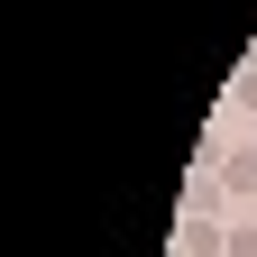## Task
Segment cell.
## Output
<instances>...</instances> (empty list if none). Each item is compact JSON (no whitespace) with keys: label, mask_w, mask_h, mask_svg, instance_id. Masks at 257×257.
<instances>
[{"label":"cell","mask_w":257,"mask_h":257,"mask_svg":"<svg viewBox=\"0 0 257 257\" xmlns=\"http://www.w3.org/2000/svg\"><path fill=\"white\" fill-rule=\"evenodd\" d=\"M220 248H230V230H220V220H202V211H193L184 239H175V257H220Z\"/></svg>","instance_id":"1"},{"label":"cell","mask_w":257,"mask_h":257,"mask_svg":"<svg viewBox=\"0 0 257 257\" xmlns=\"http://www.w3.org/2000/svg\"><path fill=\"white\" fill-rule=\"evenodd\" d=\"M230 257H257V220H239V230H230Z\"/></svg>","instance_id":"3"},{"label":"cell","mask_w":257,"mask_h":257,"mask_svg":"<svg viewBox=\"0 0 257 257\" xmlns=\"http://www.w3.org/2000/svg\"><path fill=\"white\" fill-rule=\"evenodd\" d=\"M220 184H239V193H248V184H257V147H248V156H230V166H220Z\"/></svg>","instance_id":"2"},{"label":"cell","mask_w":257,"mask_h":257,"mask_svg":"<svg viewBox=\"0 0 257 257\" xmlns=\"http://www.w3.org/2000/svg\"><path fill=\"white\" fill-rule=\"evenodd\" d=\"M239 101H257V64H248V74H239Z\"/></svg>","instance_id":"4"}]
</instances>
